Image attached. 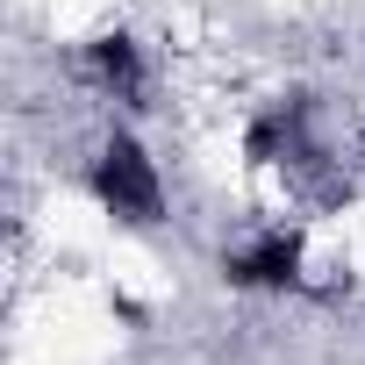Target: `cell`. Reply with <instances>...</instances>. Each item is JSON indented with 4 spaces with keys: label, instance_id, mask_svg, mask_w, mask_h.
<instances>
[{
    "label": "cell",
    "instance_id": "1",
    "mask_svg": "<svg viewBox=\"0 0 365 365\" xmlns=\"http://www.w3.org/2000/svg\"><path fill=\"white\" fill-rule=\"evenodd\" d=\"M86 194L122 222V230H158L165 222V172H158V158L143 150V136L129 129V122H108L101 136H93V158H86Z\"/></svg>",
    "mask_w": 365,
    "mask_h": 365
}]
</instances>
